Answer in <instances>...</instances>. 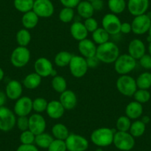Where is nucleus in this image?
I'll list each match as a JSON object with an SVG mask.
<instances>
[{"mask_svg":"<svg viewBox=\"0 0 151 151\" xmlns=\"http://www.w3.org/2000/svg\"><path fill=\"white\" fill-rule=\"evenodd\" d=\"M148 51H149V54L151 56V42H150L149 46H148Z\"/></svg>","mask_w":151,"mask_h":151,"instance_id":"obj_54","label":"nucleus"},{"mask_svg":"<svg viewBox=\"0 0 151 151\" xmlns=\"http://www.w3.org/2000/svg\"><path fill=\"white\" fill-rule=\"evenodd\" d=\"M139 60V64L143 68L147 70L151 69V56L150 54H145Z\"/></svg>","mask_w":151,"mask_h":151,"instance_id":"obj_45","label":"nucleus"},{"mask_svg":"<svg viewBox=\"0 0 151 151\" xmlns=\"http://www.w3.org/2000/svg\"><path fill=\"white\" fill-rule=\"evenodd\" d=\"M74 17H75V11L73 8H66V7H64L62 9H61L59 14V20L63 23L71 22Z\"/></svg>","mask_w":151,"mask_h":151,"instance_id":"obj_37","label":"nucleus"},{"mask_svg":"<svg viewBox=\"0 0 151 151\" xmlns=\"http://www.w3.org/2000/svg\"><path fill=\"white\" fill-rule=\"evenodd\" d=\"M138 89L148 90L151 88V73L150 72H144L136 79Z\"/></svg>","mask_w":151,"mask_h":151,"instance_id":"obj_33","label":"nucleus"},{"mask_svg":"<svg viewBox=\"0 0 151 151\" xmlns=\"http://www.w3.org/2000/svg\"><path fill=\"white\" fill-rule=\"evenodd\" d=\"M128 54L136 60L140 59L146 52V47L143 42L139 39L131 40L128 45Z\"/></svg>","mask_w":151,"mask_h":151,"instance_id":"obj_17","label":"nucleus"},{"mask_svg":"<svg viewBox=\"0 0 151 151\" xmlns=\"http://www.w3.org/2000/svg\"><path fill=\"white\" fill-rule=\"evenodd\" d=\"M54 5L50 0H35L33 11L40 18H49L54 14Z\"/></svg>","mask_w":151,"mask_h":151,"instance_id":"obj_11","label":"nucleus"},{"mask_svg":"<svg viewBox=\"0 0 151 151\" xmlns=\"http://www.w3.org/2000/svg\"><path fill=\"white\" fill-rule=\"evenodd\" d=\"M143 113L142 104L136 101H133L128 103L125 107V116L130 119H138L142 116Z\"/></svg>","mask_w":151,"mask_h":151,"instance_id":"obj_23","label":"nucleus"},{"mask_svg":"<svg viewBox=\"0 0 151 151\" xmlns=\"http://www.w3.org/2000/svg\"><path fill=\"white\" fill-rule=\"evenodd\" d=\"M133 96L134 97L135 101H138L141 104L147 103L150 101L151 98L150 93L148 91V90L144 89H137Z\"/></svg>","mask_w":151,"mask_h":151,"instance_id":"obj_40","label":"nucleus"},{"mask_svg":"<svg viewBox=\"0 0 151 151\" xmlns=\"http://www.w3.org/2000/svg\"><path fill=\"white\" fill-rule=\"evenodd\" d=\"M146 130V124L142 120H136L131 123L129 133L134 138L142 136Z\"/></svg>","mask_w":151,"mask_h":151,"instance_id":"obj_35","label":"nucleus"},{"mask_svg":"<svg viewBox=\"0 0 151 151\" xmlns=\"http://www.w3.org/2000/svg\"><path fill=\"white\" fill-rule=\"evenodd\" d=\"M53 136H51L49 133H40L39 135H36L35 138V143L38 147L42 148V149H47L52 142L53 141Z\"/></svg>","mask_w":151,"mask_h":151,"instance_id":"obj_28","label":"nucleus"},{"mask_svg":"<svg viewBox=\"0 0 151 151\" xmlns=\"http://www.w3.org/2000/svg\"><path fill=\"white\" fill-rule=\"evenodd\" d=\"M70 32L74 40L79 42L88 38V30L85 27L84 23L80 22H74L71 24Z\"/></svg>","mask_w":151,"mask_h":151,"instance_id":"obj_22","label":"nucleus"},{"mask_svg":"<svg viewBox=\"0 0 151 151\" xmlns=\"http://www.w3.org/2000/svg\"><path fill=\"white\" fill-rule=\"evenodd\" d=\"M19 130L20 131H25L29 130V117L27 116H19L17 119V124Z\"/></svg>","mask_w":151,"mask_h":151,"instance_id":"obj_43","label":"nucleus"},{"mask_svg":"<svg viewBox=\"0 0 151 151\" xmlns=\"http://www.w3.org/2000/svg\"><path fill=\"white\" fill-rule=\"evenodd\" d=\"M69 69L71 75L75 78H82L88 73V67L86 59L82 56H73L69 64Z\"/></svg>","mask_w":151,"mask_h":151,"instance_id":"obj_8","label":"nucleus"},{"mask_svg":"<svg viewBox=\"0 0 151 151\" xmlns=\"http://www.w3.org/2000/svg\"><path fill=\"white\" fill-rule=\"evenodd\" d=\"M120 50L116 43L108 41L97 46L96 56L100 62L105 64L114 63L119 56Z\"/></svg>","mask_w":151,"mask_h":151,"instance_id":"obj_1","label":"nucleus"},{"mask_svg":"<svg viewBox=\"0 0 151 151\" xmlns=\"http://www.w3.org/2000/svg\"><path fill=\"white\" fill-rule=\"evenodd\" d=\"M86 1H88V2H92V1H93V0H86Z\"/></svg>","mask_w":151,"mask_h":151,"instance_id":"obj_56","label":"nucleus"},{"mask_svg":"<svg viewBox=\"0 0 151 151\" xmlns=\"http://www.w3.org/2000/svg\"><path fill=\"white\" fill-rule=\"evenodd\" d=\"M116 88L119 92L125 96H133L137 91L136 79L127 75L120 76L116 80Z\"/></svg>","mask_w":151,"mask_h":151,"instance_id":"obj_3","label":"nucleus"},{"mask_svg":"<svg viewBox=\"0 0 151 151\" xmlns=\"http://www.w3.org/2000/svg\"><path fill=\"white\" fill-rule=\"evenodd\" d=\"M107 6L112 14L116 15L122 14L127 8L125 0H108Z\"/></svg>","mask_w":151,"mask_h":151,"instance_id":"obj_31","label":"nucleus"},{"mask_svg":"<svg viewBox=\"0 0 151 151\" xmlns=\"http://www.w3.org/2000/svg\"><path fill=\"white\" fill-rule=\"evenodd\" d=\"M148 33H149V38H150V41L151 42V26H150V29H149V30H148Z\"/></svg>","mask_w":151,"mask_h":151,"instance_id":"obj_55","label":"nucleus"},{"mask_svg":"<svg viewBox=\"0 0 151 151\" xmlns=\"http://www.w3.org/2000/svg\"><path fill=\"white\" fill-rule=\"evenodd\" d=\"M141 120H142V121L145 124H147L150 122V117L147 116H145L142 117V119Z\"/></svg>","mask_w":151,"mask_h":151,"instance_id":"obj_52","label":"nucleus"},{"mask_svg":"<svg viewBox=\"0 0 151 151\" xmlns=\"http://www.w3.org/2000/svg\"><path fill=\"white\" fill-rule=\"evenodd\" d=\"M122 22L117 15L114 14H107L103 17L101 25L110 35H116L120 33Z\"/></svg>","mask_w":151,"mask_h":151,"instance_id":"obj_10","label":"nucleus"},{"mask_svg":"<svg viewBox=\"0 0 151 151\" xmlns=\"http://www.w3.org/2000/svg\"><path fill=\"white\" fill-rule=\"evenodd\" d=\"M68 151H86L89 147L88 139L84 136L76 133H70L65 140Z\"/></svg>","mask_w":151,"mask_h":151,"instance_id":"obj_9","label":"nucleus"},{"mask_svg":"<svg viewBox=\"0 0 151 151\" xmlns=\"http://www.w3.org/2000/svg\"><path fill=\"white\" fill-rule=\"evenodd\" d=\"M76 8V11H77L79 17L85 19L93 17L94 12H95L91 2L86 1V0L81 1Z\"/></svg>","mask_w":151,"mask_h":151,"instance_id":"obj_24","label":"nucleus"},{"mask_svg":"<svg viewBox=\"0 0 151 151\" xmlns=\"http://www.w3.org/2000/svg\"><path fill=\"white\" fill-rule=\"evenodd\" d=\"M41 83L42 77L35 72L27 74L22 81V85L28 90L36 89Z\"/></svg>","mask_w":151,"mask_h":151,"instance_id":"obj_25","label":"nucleus"},{"mask_svg":"<svg viewBox=\"0 0 151 151\" xmlns=\"http://www.w3.org/2000/svg\"><path fill=\"white\" fill-rule=\"evenodd\" d=\"M11 62L15 68H21L26 66L30 60V52L27 47L18 46L12 51Z\"/></svg>","mask_w":151,"mask_h":151,"instance_id":"obj_6","label":"nucleus"},{"mask_svg":"<svg viewBox=\"0 0 151 151\" xmlns=\"http://www.w3.org/2000/svg\"><path fill=\"white\" fill-rule=\"evenodd\" d=\"M48 101L42 97H37L33 100V110L36 113H44L47 110Z\"/></svg>","mask_w":151,"mask_h":151,"instance_id":"obj_39","label":"nucleus"},{"mask_svg":"<svg viewBox=\"0 0 151 151\" xmlns=\"http://www.w3.org/2000/svg\"><path fill=\"white\" fill-rule=\"evenodd\" d=\"M51 86L56 92L62 93L67 90L68 84H67L66 79L63 76L57 75L52 79Z\"/></svg>","mask_w":151,"mask_h":151,"instance_id":"obj_36","label":"nucleus"},{"mask_svg":"<svg viewBox=\"0 0 151 151\" xmlns=\"http://www.w3.org/2000/svg\"><path fill=\"white\" fill-rule=\"evenodd\" d=\"M22 92L23 85L19 81L13 79L7 84L5 88V93L9 99L17 101L22 96Z\"/></svg>","mask_w":151,"mask_h":151,"instance_id":"obj_18","label":"nucleus"},{"mask_svg":"<svg viewBox=\"0 0 151 151\" xmlns=\"http://www.w3.org/2000/svg\"><path fill=\"white\" fill-rule=\"evenodd\" d=\"M113 144L118 150L130 151L135 146V138L129 132L116 131L114 133Z\"/></svg>","mask_w":151,"mask_h":151,"instance_id":"obj_5","label":"nucleus"},{"mask_svg":"<svg viewBox=\"0 0 151 151\" xmlns=\"http://www.w3.org/2000/svg\"><path fill=\"white\" fill-rule=\"evenodd\" d=\"M92 4V6L93 8L94 11H100L103 9L104 8V1L103 0H93L92 2H91Z\"/></svg>","mask_w":151,"mask_h":151,"instance_id":"obj_49","label":"nucleus"},{"mask_svg":"<svg viewBox=\"0 0 151 151\" xmlns=\"http://www.w3.org/2000/svg\"><path fill=\"white\" fill-rule=\"evenodd\" d=\"M149 0H128L127 8L129 13L134 17L145 14L149 8Z\"/></svg>","mask_w":151,"mask_h":151,"instance_id":"obj_16","label":"nucleus"},{"mask_svg":"<svg viewBox=\"0 0 151 151\" xmlns=\"http://www.w3.org/2000/svg\"><path fill=\"white\" fill-rule=\"evenodd\" d=\"M65 109L58 100H52L49 101L46 110L47 116L52 119H61L65 114Z\"/></svg>","mask_w":151,"mask_h":151,"instance_id":"obj_21","label":"nucleus"},{"mask_svg":"<svg viewBox=\"0 0 151 151\" xmlns=\"http://www.w3.org/2000/svg\"><path fill=\"white\" fill-rule=\"evenodd\" d=\"M4 76H5V73H4V70L0 68V82L4 79Z\"/></svg>","mask_w":151,"mask_h":151,"instance_id":"obj_53","label":"nucleus"},{"mask_svg":"<svg viewBox=\"0 0 151 151\" xmlns=\"http://www.w3.org/2000/svg\"><path fill=\"white\" fill-rule=\"evenodd\" d=\"M115 132L109 127H99L92 132L91 141L100 147H108L113 144Z\"/></svg>","mask_w":151,"mask_h":151,"instance_id":"obj_2","label":"nucleus"},{"mask_svg":"<svg viewBox=\"0 0 151 151\" xmlns=\"http://www.w3.org/2000/svg\"><path fill=\"white\" fill-rule=\"evenodd\" d=\"M96 49L97 46L96 45L95 42L88 38L79 42L78 44V50L80 56H83L85 59L96 56Z\"/></svg>","mask_w":151,"mask_h":151,"instance_id":"obj_19","label":"nucleus"},{"mask_svg":"<svg viewBox=\"0 0 151 151\" xmlns=\"http://www.w3.org/2000/svg\"><path fill=\"white\" fill-rule=\"evenodd\" d=\"M59 101L65 110H70L76 107L77 104V96L71 90H68L60 93Z\"/></svg>","mask_w":151,"mask_h":151,"instance_id":"obj_20","label":"nucleus"},{"mask_svg":"<svg viewBox=\"0 0 151 151\" xmlns=\"http://www.w3.org/2000/svg\"><path fill=\"white\" fill-rule=\"evenodd\" d=\"M35 0H14V6L19 12L27 13L33 11Z\"/></svg>","mask_w":151,"mask_h":151,"instance_id":"obj_34","label":"nucleus"},{"mask_svg":"<svg viewBox=\"0 0 151 151\" xmlns=\"http://www.w3.org/2000/svg\"><path fill=\"white\" fill-rule=\"evenodd\" d=\"M120 32L124 34H128L130 32H132L131 23L129 22H122L121 28H120Z\"/></svg>","mask_w":151,"mask_h":151,"instance_id":"obj_50","label":"nucleus"},{"mask_svg":"<svg viewBox=\"0 0 151 151\" xmlns=\"http://www.w3.org/2000/svg\"><path fill=\"white\" fill-rule=\"evenodd\" d=\"M81 1L82 0H59V2L63 5V7L73 8V9L77 7Z\"/></svg>","mask_w":151,"mask_h":151,"instance_id":"obj_46","label":"nucleus"},{"mask_svg":"<svg viewBox=\"0 0 151 151\" xmlns=\"http://www.w3.org/2000/svg\"><path fill=\"white\" fill-rule=\"evenodd\" d=\"M52 135L53 137L59 140H66L67 138L70 135V132L66 125L62 123H57L54 124L52 127Z\"/></svg>","mask_w":151,"mask_h":151,"instance_id":"obj_27","label":"nucleus"},{"mask_svg":"<svg viewBox=\"0 0 151 151\" xmlns=\"http://www.w3.org/2000/svg\"><path fill=\"white\" fill-rule=\"evenodd\" d=\"M33 110V100L28 96H21L16 101L14 112L17 116H28Z\"/></svg>","mask_w":151,"mask_h":151,"instance_id":"obj_13","label":"nucleus"},{"mask_svg":"<svg viewBox=\"0 0 151 151\" xmlns=\"http://www.w3.org/2000/svg\"><path fill=\"white\" fill-rule=\"evenodd\" d=\"M39 20H40V17L33 11H30L23 14L22 17V24L25 29L31 30L36 27Z\"/></svg>","mask_w":151,"mask_h":151,"instance_id":"obj_26","label":"nucleus"},{"mask_svg":"<svg viewBox=\"0 0 151 151\" xmlns=\"http://www.w3.org/2000/svg\"><path fill=\"white\" fill-rule=\"evenodd\" d=\"M67 146L65 144V141L59 140V139H54L49 147L47 148V151H67Z\"/></svg>","mask_w":151,"mask_h":151,"instance_id":"obj_42","label":"nucleus"},{"mask_svg":"<svg viewBox=\"0 0 151 151\" xmlns=\"http://www.w3.org/2000/svg\"><path fill=\"white\" fill-rule=\"evenodd\" d=\"M16 40L19 46L27 47L31 41V34L27 29H20L16 35Z\"/></svg>","mask_w":151,"mask_h":151,"instance_id":"obj_32","label":"nucleus"},{"mask_svg":"<svg viewBox=\"0 0 151 151\" xmlns=\"http://www.w3.org/2000/svg\"><path fill=\"white\" fill-rule=\"evenodd\" d=\"M36 135L33 134L30 130L22 131L20 134V142L23 145H33L35 143Z\"/></svg>","mask_w":151,"mask_h":151,"instance_id":"obj_41","label":"nucleus"},{"mask_svg":"<svg viewBox=\"0 0 151 151\" xmlns=\"http://www.w3.org/2000/svg\"><path fill=\"white\" fill-rule=\"evenodd\" d=\"M85 27L88 30V33H93L95 31L97 28L99 27V23L96 19L93 17H91V18L86 19L84 22Z\"/></svg>","mask_w":151,"mask_h":151,"instance_id":"obj_44","label":"nucleus"},{"mask_svg":"<svg viewBox=\"0 0 151 151\" xmlns=\"http://www.w3.org/2000/svg\"><path fill=\"white\" fill-rule=\"evenodd\" d=\"M7 99H8V97H7L5 92L0 91V107L5 105L7 101Z\"/></svg>","mask_w":151,"mask_h":151,"instance_id":"obj_51","label":"nucleus"},{"mask_svg":"<svg viewBox=\"0 0 151 151\" xmlns=\"http://www.w3.org/2000/svg\"><path fill=\"white\" fill-rule=\"evenodd\" d=\"M110 35L103 27H98L92 33V40L96 45H100L108 42L110 40Z\"/></svg>","mask_w":151,"mask_h":151,"instance_id":"obj_29","label":"nucleus"},{"mask_svg":"<svg viewBox=\"0 0 151 151\" xmlns=\"http://www.w3.org/2000/svg\"><path fill=\"white\" fill-rule=\"evenodd\" d=\"M17 151H40L38 149L37 146L33 144V145H23L21 144L18 148L17 149Z\"/></svg>","mask_w":151,"mask_h":151,"instance_id":"obj_47","label":"nucleus"},{"mask_svg":"<svg viewBox=\"0 0 151 151\" xmlns=\"http://www.w3.org/2000/svg\"><path fill=\"white\" fill-rule=\"evenodd\" d=\"M35 73L40 75L42 78L48 77L51 76L54 70L52 62L45 57L38 58L34 63Z\"/></svg>","mask_w":151,"mask_h":151,"instance_id":"obj_15","label":"nucleus"},{"mask_svg":"<svg viewBox=\"0 0 151 151\" xmlns=\"http://www.w3.org/2000/svg\"><path fill=\"white\" fill-rule=\"evenodd\" d=\"M114 70L119 75H127L136 67V60L127 54L119 55L114 62Z\"/></svg>","mask_w":151,"mask_h":151,"instance_id":"obj_4","label":"nucleus"},{"mask_svg":"<svg viewBox=\"0 0 151 151\" xmlns=\"http://www.w3.org/2000/svg\"><path fill=\"white\" fill-rule=\"evenodd\" d=\"M131 123L130 119H129L127 116H121L119 117L116 123L117 131L129 132Z\"/></svg>","mask_w":151,"mask_h":151,"instance_id":"obj_38","label":"nucleus"},{"mask_svg":"<svg viewBox=\"0 0 151 151\" xmlns=\"http://www.w3.org/2000/svg\"><path fill=\"white\" fill-rule=\"evenodd\" d=\"M86 62L87 65H88V68H95L99 65L100 61L99 60L98 58L96 57V56H91V57L87 58L86 59Z\"/></svg>","mask_w":151,"mask_h":151,"instance_id":"obj_48","label":"nucleus"},{"mask_svg":"<svg viewBox=\"0 0 151 151\" xmlns=\"http://www.w3.org/2000/svg\"><path fill=\"white\" fill-rule=\"evenodd\" d=\"M47 127L45 119L41 113H33L29 117V130L34 135H39L45 131Z\"/></svg>","mask_w":151,"mask_h":151,"instance_id":"obj_14","label":"nucleus"},{"mask_svg":"<svg viewBox=\"0 0 151 151\" xmlns=\"http://www.w3.org/2000/svg\"><path fill=\"white\" fill-rule=\"evenodd\" d=\"M73 55L71 54L68 51H60L54 57V63L56 66L59 68H64V67L68 66L70 62L71 59H72Z\"/></svg>","mask_w":151,"mask_h":151,"instance_id":"obj_30","label":"nucleus"},{"mask_svg":"<svg viewBox=\"0 0 151 151\" xmlns=\"http://www.w3.org/2000/svg\"><path fill=\"white\" fill-rule=\"evenodd\" d=\"M151 26V18L147 14L135 17L131 22L132 32L136 35H143L148 32Z\"/></svg>","mask_w":151,"mask_h":151,"instance_id":"obj_12","label":"nucleus"},{"mask_svg":"<svg viewBox=\"0 0 151 151\" xmlns=\"http://www.w3.org/2000/svg\"><path fill=\"white\" fill-rule=\"evenodd\" d=\"M17 124V117L13 110L8 107H0V130L11 131Z\"/></svg>","mask_w":151,"mask_h":151,"instance_id":"obj_7","label":"nucleus"}]
</instances>
